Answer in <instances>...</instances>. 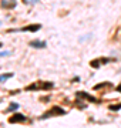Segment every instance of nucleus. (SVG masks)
<instances>
[{
    "mask_svg": "<svg viewBox=\"0 0 121 128\" xmlns=\"http://www.w3.org/2000/svg\"><path fill=\"white\" fill-rule=\"evenodd\" d=\"M40 28H42V24L36 23V24H28V26L23 27L22 28V32H32V33H34V32H38Z\"/></svg>",
    "mask_w": 121,
    "mask_h": 128,
    "instance_id": "obj_5",
    "label": "nucleus"
},
{
    "mask_svg": "<svg viewBox=\"0 0 121 128\" xmlns=\"http://www.w3.org/2000/svg\"><path fill=\"white\" fill-rule=\"evenodd\" d=\"M77 97H80V98H86V100L91 101V102H100L97 98H94L93 96H88L87 92H84V91H78V92H77Z\"/></svg>",
    "mask_w": 121,
    "mask_h": 128,
    "instance_id": "obj_7",
    "label": "nucleus"
},
{
    "mask_svg": "<svg viewBox=\"0 0 121 128\" xmlns=\"http://www.w3.org/2000/svg\"><path fill=\"white\" fill-rule=\"evenodd\" d=\"M121 108V102H118V104H116V105H110V110L111 111H118Z\"/></svg>",
    "mask_w": 121,
    "mask_h": 128,
    "instance_id": "obj_11",
    "label": "nucleus"
},
{
    "mask_svg": "<svg viewBox=\"0 0 121 128\" xmlns=\"http://www.w3.org/2000/svg\"><path fill=\"white\" fill-rule=\"evenodd\" d=\"M24 3H36V2H37V0H23Z\"/></svg>",
    "mask_w": 121,
    "mask_h": 128,
    "instance_id": "obj_15",
    "label": "nucleus"
},
{
    "mask_svg": "<svg viewBox=\"0 0 121 128\" xmlns=\"http://www.w3.org/2000/svg\"><path fill=\"white\" fill-rule=\"evenodd\" d=\"M10 77H13V74H12V73H6V74H2V76H0V82H2V81H4V80H9Z\"/></svg>",
    "mask_w": 121,
    "mask_h": 128,
    "instance_id": "obj_10",
    "label": "nucleus"
},
{
    "mask_svg": "<svg viewBox=\"0 0 121 128\" xmlns=\"http://www.w3.org/2000/svg\"><path fill=\"white\" fill-rule=\"evenodd\" d=\"M116 91H117V92H121V82L118 84V86H117V87H116Z\"/></svg>",
    "mask_w": 121,
    "mask_h": 128,
    "instance_id": "obj_14",
    "label": "nucleus"
},
{
    "mask_svg": "<svg viewBox=\"0 0 121 128\" xmlns=\"http://www.w3.org/2000/svg\"><path fill=\"white\" fill-rule=\"evenodd\" d=\"M108 61H112V58H96L90 63V66H91L93 68H98L101 64H106V63H108Z\"/></svg>",
    "mask_w": 121,
    "mask_h": 128,
    "instance_id": "obj_4",
    "label": "nucleus"
},
{
    "mask_svg": "<svg viewBox=\"0 0 121 128\" xmlns=\"http://www.w3.org/2000/svg\"><path fill=\"white\" fill-rule=\"evenodd\" d=\"M24 121H26V115H23L22 112H16V114H13V115L9 118V122H10V124L24 122Z\"/></svg>",
    "mask_w": 121,
    "mask_h": 128,
    "instance_id": "obj_3",
    "label": "nucleus"
},
{
    "mask_svg": "<svg viewBox=\"0 0 121 128\" xmlns=\"http://www.w3.org/2000/svg\"><path fill=\"white\" fill-rule=\"evenodd\" d=\"M54 84L50 81H36L34 84H30L26 87V91H37V90H51Z\"/></svg>",
    "mask_w": 121,
    "mask_h": 128,
    "instance_id": "obj_1",
    "label": "nucleus"
},
{
    "mask_svg": "<svg viewBox=\"0 0 121 128\" xmlns=\"http://www.w3.org/2000/svg\"><path fill=\"white\" fill-rule=\"evenodd\" d=\"M10 51H3V53H0V57H4V56H9Z\"/></svg>",
    "mask_w": 121,
    "mask_h": 128,
    "instance_id": "obj_13",
    "label": "nucleus"
},
{
    "mask_svg": "<svg viewBox=\"0 0 121 128\" xmlns=\"http://www.w3.org/2000/svg\"><path fill=\"white\" fill-rule=\"evenodd\" d=\"M0 4H2L3 9H14L17 3H16V0H2Z\"/></svg>",
    "mask_w": 121,
    "mask_h": 128,
    "instance_id": "obj_6",
    "label": "nucleus"
},
{
    "mask_svg": "<svg viewBox=\"0 0 121 128\" xmlns=\"http://www.w3.org/2000/svg\"><path fill=\"white\" fill-rule=\"evenodd\" d=\"M30 47H34V48H44V47H46V41L33 40V41H30Z\"/></svg>",
    "mask_w": 121,
    "mask_h": 128,
    "instance_id": "obj_8",
    "label": "nucleus"
},
{
    "mask_svg": "<svg viewBox=\"0 0 121 128\" xmlns=\"http://www.w3.org/2000/svg\"><path fill=\"white\" fill-rule=\"evenodd\" d=\"M17 107H19V105H17V104H12V105H10V107H9V111H13V110H16Z\"/></svg>",
    "mask_w": 121,
    "mask_h": 128,
    "instance_id": "obj_12",
    "label": "nucleus"
},
{
    "mask_svg": "<svg viewBox=\"0 0 121 128\" xmlns=\"http://www.w3.org/2000/svg\"><path fill=\"white\" fill-rule=\"evenodd\" d=\"M66 111L61 108V107H58V105H56V107H51L48 111H46L44 112V115H42V120L43 118H48V117H53V115H64Z\"/></svg>",
    "mask_w": 121,
    "mask_h": 128,
    "instance_id": "obj_2",
    "label": "nucleus"
},
{
    "mask_svg": "<svg viewBox=\"0 0 121 128\" xmlns=\"http://www.w3.org/2000/svg\"><path fill=\"white\" fill-rule=\"evenodd\" d=\"M106 87H112L110 82H101V84H97V86H94V90H102V88Z\"/></svg>",
    "mask_w": 121,
    "mask_h": 128,
    "instance_id": "obj_9",
    "label": "nucleus"
},
{
    "mask_svg": "<svg viewBox=\"0 0 121 128\" xmlns=\"http://www.w3.org/2000/svg\"><path fill=\"white\" fill-rule=\"evenodd\" d=\"M2 46H3V43H0V47H2Z\"/></svg>",
    "mask_w": 121,
    "mask_h": 128,
    "instance_id": "obj_16",
    "label": "nucleus"
}]
</instances>
